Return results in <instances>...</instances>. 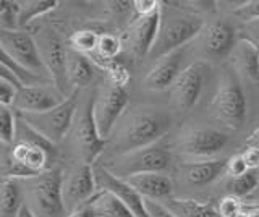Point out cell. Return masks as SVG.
Wrapping results in <instances>:
<instances>
[{
  "label": "cell",
  "instance_id": "1",
  "mask_svg": "<svg viewBox=\"0 0 259 217\" xmlns=\"http://www.w3.org/2000/svg\"><path fill=\"white\" fill-rule=\"evenodd\" d=\"M172 126V117L156 107H135L125 112L109 136L117 156L156 144Z\"/></svg>",
  "mask_w": 259,
  "mask_h": 217
},
{
  "label": "cell",
  "instance_id": "2",
  "mask_svg": "<svg viewBox=\"0 0 259 217\" xmlns=\"http://www.w3.org/2000/svg\"><path fill=\"white\" fill-rule=\"evenodd\" d=\"M204 23L198 15L185 12L175 7L160 9V25L157 31L156 42L149 52L151 59H160L175 51H180L185 44L201 34Z\"/></svg>",
  "mask_w": 259,
  "mask_h": 217
},
{
  "label": "cell",
  "instance_id": "3",
  "mask_svg": "<svg viewBox=\"0 0 259 217\" xmlns=\"http://www.w3.org/2000/svg\"><path fill=\"white\" fill-rule=\"evenodd\" d=\"M20 182V180H18ZM24 206L34 217H67L62 195V172L51 168L28 180H21Z\"/></svg>",
  "mask_w": 259,
  "mask_h": 217
},
{
  "label": "cell",
  "instance_id": "4",
  "mask_svg": "<svg viewBox=\"0 0 259 217\" xmlns=\"http://www.w3.org/2000/svg\"><path fill=\"white\" fill-rule=\"evenodd\" d=\"M13 162L21 165L31 177L51 170V162L55 156L54 144L31 128L21 117H18L16 140L8 149Z\"/></svg>",
  "mask_w": 259,
  "mask_h": 217
},
{
  "label": "cell",
  "instance_id": "5",
  "mask_svg": "<svg viewBox=\"0 0 259 217\" xmlns=\"http://www.w3.org/2000/svg\"><path fill=\"white\" fill-rule=\"evenodd\" d=\"M68 136L78 162L94 165L96 159L102 154L107 144V140L101 136L94 120V98H79Z\"/></svg>",
  "mask_w": 259,
  "mask_h": 217
},
{
  "label": "cell",
  "instance_id": "6",
  "mask_svg": "<svg viewBox=\"0 0 259 217\" xmlns=\"http://www.w3.org/2000/svg\"><path fill=\"white\" fill-rule=\"evenodd\" d=\"M209 114L227 128H238L246 118V98L238 76L233 71H224L219 78L215 93L209 104Z\"/></svg>",
  "mask_w": 259,
  "mask_h": 217
},
{
  "label": "cell",
  "instance_id": "7",
  "mask_svg": "<svg viewBox=\"0 0 259 217\" xmlns=\"http://www.w3.org/2000/svg\"><path fill=\"white\" fill-rule=\"evenodd\" d=\"M104 167L110 173L123 180L141 173H165L172 167V154L168 149L156 143L151 146L115 156Z\"/></svg>",
  "mask_w": 259,
  "mask_h": 217
},
{
  "label": "cell",
  "instance_id": "8",
  "mask_svg": "<svg viewBox=\"0 0 259 217\" xmlns=\"http://www.w3.org/2000/svg\"><path fill=\"white\" fill-rule=\"evenodd\" d=\"M78 102L79 91H73L71 96L51 110L40 112V114H20V117L39 135H42L47 141L55 144L60 143L65 136H68L76 115Z\"/></svg>",
  "mask_w": 259,
  "mask_h": 217
},
{
  "label": "cell",
  "instance_id": "9",
  "mask_svg": "<svg viewBox=\"0 0 259 217\" xmlns=\"http://www.w3.org/2000/svg\"><path fill=\"white\" fill-rule=\"evenodd\" d=\"M0 49H2V55L10 59L16 65L31 71V73L51 79L42 57H40L36 39L26 31H0Z\"/></svg>",
  "mask_w": 259,
  "mask_h": 217
},
{
  "label": "cell",
  "instance_id": "10",
  "mask_svg": "<svg viewBox=\"0 0 259 217\" xmlns=\"http://www.w3.org/2000/svg\"><path fill=\"white\" fill-rule=\"evenodd\" d=\"M36 39L40 57L51 76L52 84L65 96V90L70 84L67 75V55L68 51L65 49L62 37L54 28H42L39 31Z\"/></svg>",
  "mask_w": 259,
  "mask_h": 217
},
{
  "label": "cell",
  "instance_id": "11",
  "mask_svg": "<svg viewBox=\"0 0 259 217\" xmlns=\"http://www.w3.org/2000/svg\"><path fill=\"white\" fill-rule=\"evenodd\" d=\"M128 94L125 86L109 83L97 91L94 98V120L104 140H107L117 122L125 114Z\"/></svg>",
  "mask_w": 259,
  "mask_h": 217
},
{
  "label": "cell",
  "instance_id": "12",
  "mask_svg": "<svg viewBox=\"0 0 259 217\" xmlns=\"http://www.w3.org/2000/svg\"><path fill=\"white\" fill-rule=\"evenodd\" d=\"M97 193L94 165L76 162L62 172V195L67 212H73Z\"/></svg>",
  "mask_w": 259,
  "mask_h": 217
},
{
  "label": "cell",
  "instance_id": "13",
  "mask_svg": "<svg viewBox=\"0 0 259 217\" xmlns=\"http://www.w3.org/2000/svg\"><path fill=\"white\" fill-rule=\"evenodd\" d=\"M229 143V136L215 128H191L180 135L177 141V149L183 156L194 157L198 160L210 159L219 154Z\"/></svg>",
  "mask_w": 259,
  "mask_h": 217
},
{
  "label": "cell",
  "instance_id": "14",
  "mask_svg": "<svg viewBox=\"0 0 259 217\" xmlns=\"http://www.w3.org/2000/svg\"><path fill=\"white\" fill-rule=\"evenodd\" d=\"M204 76L206 65L201 62L191 63L180 71V75L177 76L175 83L170 88L172 102L177 109L186 112L199 101L202 84H204Z\"/></svg>",
  "mask_w": 259,
  "mask_h": 217
},
{
  "label": "cell",
  "instance_id": "15",
  "mask_svg": "<svg viewBox=\"0 0 259 217\" xmlns=\"http://www.w3.org/2000/svg\"><path fill=\"white\" fill-rule=\"evenodd\" d=\"M94 177L97 190L109 191L113 196H117L135 217H149L146 211V201L126 180L118 179L113 173H110L104 165L94 167Z\"/></svg>",
  "mask_w": 259,
  "mask_h": 217
},
{
  "label": "cell",
  "instance_id": "16",
  "mask_svg": "<svg viewBox=\"0 0 259 217\" xmlns=\"http://www.w3.org/2000/svg\"><path fill=\"white\" fill-rule=\"evenodd\" d=\"M65 99L67 98L52 83L28 86L18 91L12 109H15L18 114H40V112L57 107Z\"/></svg>",
  "mask_w": 259,
  "mask_h": 217
},
{
  "label": "cell",
  "instance_id": "17",
  "mask_svg": "<svg viewBox=\"0 0 259 217\" xmlns=\"http://www.w3.org/2000/svg\"><path fill=\"white\" fill-rule=\"evenodd\" d=\"M199 47L206 57L212 60L225 59L237 46V31L227 21H214L201 31Z\"/></svg>",
  "mask_w": 259,
  "mask_h": 217
},
{
  "label": "cell",
  "instance_id": "18",
  "mask_svg": "<svg viewBox=\"0 0 259 217\" xmlns=\"http://www.w3.org/2000/svg\"><path fill=\"white\" fill-rule=\"evenodd\" d=\"M160 25V10L148 15V17H136L126 29L123 36V46L136 57L149 55L154 42H156L157 31Z\"/></svg>",
  "mask_w": 259,
  "mask_h": 217
},
{
  "label": "cell",
  "instance_id": "19",
  "mask_svg": "<svg viewBox=\"0 0 259 217\" xmlns=\"http://www.w3.org/2000/svg\"><path fill=\"white\" fill-rule=\"evenodd\" d=\"M183 63V49L175 51L156 60L143 79V86L151 91H162L172 88L177 76L180 75Z\"/></svg>",
  "mask_w": 259,
  "mask_h": 217
},
{
  "label": "cell",
  "instance_id": "20",
  "mask_svg": "<svg viewBox=\"0 0 259 217\" xmlns=\"http://www.w3.org/2000/svg\"><path fill=\"white\" fill-rule=\"evenodd\" d=\"M225 167L227 159L191 160V162H183L180 165V173L186 183L193 187H204L225 173Z\"/></svg>",
  "mask_w": 259,
  "mask_h": 217
},
{
  "label": "cell",
  "instance_id": "21",
  "mask_svg": "<svg viewBox=\"0 0 259 217\" xmlns=\"http://www.w3.org/2000/svg\"><path fill=\"white\" fill-rule=\"evenodd\" d=\"M126 182L140 193L144 199L160 201L170 199L174 195V182L167 173H141L126 179Z\"/></svg>",
  "mask_w": 259,
  "mask_h": 217
},
{
  "label": "cell",
  "instance_id": "22",
  "mask_svg": "<svg viewBox=\"0 0 259 217\" xmlns=\"http://www.w3.org/2000/svg\"><path fill=\"white\" fill-rule=\"evenodd\" d=\"M86 204L93 217H135L133 212L109 191L97 190Z\"/></svg>",
  "mask_w": 259,
  "mask_h": 217
},
{
  "label": "cell",
  "instance_id": "23",
  "mask_svg": "<svg viewBox=\"0 0 259 217\" xmlns=\"http://www.w3.org/2000/svg\"><path fill=\"white\" fill-rule=\"evenodd\" d=\"M67 75H68L70 84L75 86V90L78 91V88L86 86L93 79V76H94L93 62L89 60L86 55L79 54L76 51H68Z\"/></svg>",
  "mask_w": 259,
  "mask_h": 217
},
{
  "label": "cell",
  "instance_id": "24",
  "mask_svg": "<svg viewBox=\"0 0 259 217\" xmlns=\"http://www.w3.org/2000/svg\"><path fill=\"white\" fill-rule=\"evenodd\" d=\"M235 67L249 81H259V54L248 42L240 41L232 52Z\"/></svg>",
  "mask_w": 259,
  "mask_h": 217
},
{
  "label": "cell",
  "instance_id": "25",
  "mask_svg": "<svg viewBox=\"0 0 259 217\" xmlns=\"http://www.w3.org/2000/svg\"><path fill=\"white\" fill-rule=\"evenodd\" d=\"M23 206L24 198L20 182L4 179L0 190V217H18Z\"/></svg>",
  "mask_w": 259,
  "mask_h": 217
},
{
  "label": "cell",
  "instance_id": "26",
  "mask_svg": "<svg viewBox=\"0 0 259 217\" xmlns=\"http://www.w3.org/2000/svg\"><path fill=\"white\" fill-rule=\"evenodd\" d=\"M177 217H222L217 207L209 203H201L196 199H177L170 198L164 203Z\"/></svg>",
  "mask_w": 259,
  "mask_h": 217
},
{
  "label": "cell",
  "instance_id": "27",
  "mask_svg": "<svg viewBox=\"0 0 259 217\" xmlns=\"http://www.w3.org/2000/svg\"><path fill=\"white\" fill-rule=\"evenodd\" d=\"M59 5L57 0H24L18 2V29L29 25L31 21L52 12Z\"/></svg>",
  "mask_w": 259,
  "mask_h": 217
},
{
  "label": "cell",
  "instance_id": "28",
  "mask_svg": "<svg viewBox=\"0 0 259 217\" xmlns=\"http://www.w3.org/2000/svg\"><path fill=\"white\" fill-rule=\"evenodd\" d=\"M257 183H259V175L254 170H249L245 175L229 179V182H227V191H229L230 196L243 199L248 198L256 190Z\"/></svg>",
  "mask_w": 259,
  "mask_h": 217
},
{
  "label": "cell",
  "instance_id": "29",
  "mask_svg": "<svg viewBox=\"0 0 259 217\" xmlns=\"http://www.w3.org/2000/svg\"><path fill=\"white\" fill-rule=\"evenodd\" d=\"M99 39H101V34H97L96 31L81 29V31H76V33L71 34L70 46L73 47V51H76L83 55H88V54L93 55L97 51Z\"/></svg>",
  "mask_w": 259,
  "mask_h": 217
},
{
  "label": "cell",
  "instance_id": "30",
  "mask_svg": "<svg viewBox=\"0 0 259 217\" xmlns=\"http://www.w3.org/2000/svg\"><path fill=\"white\" fill-rule=\"evenodd\" d=\"M16 130H18V117L15 115V109L0 106V140L8 146L16 140Z\"/></svg>",
  "mask_w": 259,
  "mask_h": 217
},
{
  "label": "cell",
  "instance_id": "31",
  "mask_svg": "<svg viewBox=\"0 0 259 217\" xmlns=\"http://www.w3.org/2000/svg\"><path fill=\"white\" fill-rule=\"evenodd\" d=\"M121 46H123V41H121L120 37H117L115 34H101L96 55L99 59H102L104 62H112L120 54Z\"/></svg>",
  "mask_w": 259,
  "mask_h": 217
},
{
  "label": "cell",
  "instance_id": "32",
  "mask_svg": "<svg viewBox=\"0 0 259 217\" xmlns=\"http://www.w3.org/2000/svg\"><path fill=\"white\" fill-rule=\"evenodd\" d=\"M18 29V2H0V31Z\"/></svg>",
  "mask_w": 259,
  "mask_h": 217
},
{
  "label": "cell",
  "instance_id": "33",
  "mask_svg": "<svg viewBox=\"0 0 259 217\" xmlns=\"http://www.w3.org/2000/svg\"><path fill=\"white\" fill-rule=\"evenodd\" d=\"M245 209H246V204L243 203L240 198H235L230 195L222 198L219 201V206H217V211L222 217H240L245 212Z\"/></svg>",
  "mask_w": 259,
  "mask_h": 217
},
{
  "label": "cell",
  "instance_id": "34",
  "mask_svg": "<svg viewBox=\"0 0 259 217\" xmlns=\"http://www.w3.org/2000/svg\"><path fill=\"white\" fill-rule=\"evenodd\" d=\"M21 88L7 79L4 76H0V106H5V107H13V102L18 96V91Z\"/></svg>",
  "mask_w": 259,
  "mask_h": 217
},
{
  "label": "cell",
  "instance_id": "35",
  "mask_svg": "<svg viewBox=\"0 0 259 217\" xmlns=\"http://www.w3.org/2000/svg\"><path fill=\"white\" fill-rule=\"evenodd\" d=\"M233 15L243 21V25L251 21H257L259 20V0H248V2L245 0L243 5L233 12Z\"/></svg>",
  "mask_w": 259,
  "mask_h": 217
},
{
  "label": "cell",
  "instance_id": "36",
  "mask_svg": "<svg viewBox=\"0 0 259 217\" xmlns=\"http://www.w3.org/2000/svg\"><path fill=\"white\" fill-rule=\"evenodd\" d=\"M240 41L248 42L259 54V20L245 23L240 28Z\"/></svg>",
  "mask_w": 259,
  "mask_h": 217
},
{
  "label": "cell",
  "instance_id": "37",
  "mask_svg": "<svg viewBox=\"0 0 259 217\" xmlns=\"http://www.w3.org/2000/svg\"><path fill=\"white\" fill-rule=\"evenodd\" d=\"M246 172H249V168L243 159L241 152L238 154H233L230 159H227V167H225V173L233 179V177H240V175H245Z\"/></svg>",
  "mask_w": 259,
  "mask_h": 217
},
{
  "label": "cell",
  "instance_id": "38",
  "mask_svg": "<svg viewBox=\"0 0 259 217\" xmlns=\"http://www.w3.org/2000/svg\"><path fill=\"white\" fill-rule=\"evenodd\" d=\"M133 9L138 13V17H148V15L159 12L162 7L157 0H135Z\"/></svg>",
  "mask_w": 259,
  "mask_h": 217
},
{
  "label": "cell",
  "instance_id": "39",
  "mask_svg": "<svg viewBox=\"0 0 259 217\" xmlns=\"http://www.w3.org/2000/svg\"><path fill=\"white\" fill-rule=\"evenodd\" d=\"M144 201H146V211H148L149 217H177L160 201H152V199H144Z\"/></svg>",
  "mask_w": 259,
  "mask_h": 217
},
{
  "label": "cell",
  "instance_id": "40",
  "mask_svg": "<svg viewBox=\"0 0 259 217\" xmlns=\"http://www.w3.org/2000/svg\"><path fill=\"white\" fill-rule=\"evenodd\" d=\"M241 156L245 159L249 170H257L259 168V148H245L241 151Z\"/></svg>",
  "mask_w": 259,
  "mask_h": 217
},
{
  "label": "cell",
  "instance_id": "41",
  "mask_svg": "<svg viewBox=\"0 0 259 217\" xmlns=\"http://www.w3.org/2000/svg\"><path fill=\"white\" fill-rule=\"evenodd\" d=\"M245 148H259V125L256 130L248 136V140L245 143Z\"/></svg>",
  "mask_w": 259,
  "mask_h": 217
},
{
  "label": "cell",
  "instance_id": "42",
  "mask_svg": "<svg viewBox=\"0 0 259 217\" xmlns=\"http://www.w3.org/2000/svg\"><path fill=\"white\" fill-rule=\"evenodd\" d=\"M67 217H93V215H91V211H89L88 204L84 203L83 206H79V207L75 209L73 212H70Z\"/></svg>",
  "mask_w": 259,
  "mask_h": 217
},
{
  "label": "cell",
  "instance_id": "43",
  "mask_svg": "<svg viewBox=\"0 0 259 217\" xmlns=\"http://www.w3.org/2000/svg\"><path fill=\"white\" fill-rule=\"evenodd\" d=\"M245 204H248V206H259V183H257L256 190L246 198V203Z\"/></svg>",
  "mask_w": 259,
  "mask_h": 217
},
{
  "label": "cell",
  "instance_id": "44",
  "mask_svg": "<svg viewBox=\"0 0 259 217\" xmlns=\"http://www.w3.org/2000/svg\"><path fill=\"white\" fill-rule=\"evenodd\" d=\"M248 217H259V206H248Z\"/></svg>",
  "mask_w": 259,
  "mask_h": 217
},
{
  "label": "cell",
  "instance_id": "45",
  "mask_svg": "<svg viewBox=\"0 0 259 217\" xmlns=\"http://www.w3.org/2000/svg\"><path fill=\"white\" fill-rule=\"evenodd\" d=\"M18 217H34V214H32L26 206H23V207H21V211H20V214H18Z\"/></svg>",
  "mask_w": 259,
  "mask_h": 217
}]
</instances>
